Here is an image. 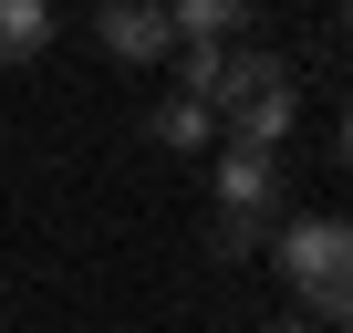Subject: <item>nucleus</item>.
<instances>
[{
    "label": "nucleus",
    "mask_w": 353,
    "mask_h": 333,
    "mask_svg": "<svg viewBox=\"0 0 353 333\" xmlns=\"http://www.w3.org/2000/svg\"><path fill=\"white\" fill-rule=\"evenodd\" d=\"M94 42H104L114 63H166V53H176L166 11H135V0H104V11H94Z\"/></svg>",
    "instance_id": "7ed1b4c3"
},
{
    "label": "nucleus",
    "mask_w": 353,
    "mask_h": 333,
    "mask_svg": "<svg viewBox=\"0 0 353 333\" xmlns=\"http://www.w3.org/2000/svg\"><path fill=\"white\" fill-rule=\"evenodd\" d=\"M281 333H301V323H281Z\"/></svg>",
    "instance_id": "1a4fd4ad"
},
{
    "label": "nucleus",
    "mask_w": 353,
    "mask_h": 333,
    "mask_svg": "<svg viewBox=\"0 0 353 333\" xmlns=\"http://www.w3.org/2000/svg\"><path fill=\"white\" fill-rule=\"evenodd\" d=\"M343 166H353V115H343Z\"/></svg>",
    "instance_id": "6e6552de"
},
{
    "label": "nucleus",
    "mask_w": 353,
    "mask_h": 333,
    "mask_svg": "<svg viewBox=\"0 0 353 333\" xmlns=\"http://www.w3.org/2000/svg\"><path fill=\"white\" fill-rule=\"evenodd\" d=\"M52 53V11L42 0H0V63H42Z\"/></svg>",
    "instance_id": "39448f33"
},
{
    "label": "nucleus",
    "mask_w": 353,
    "mask_h": 333,
    "mask_svg": "<svg viewBox=\"0 0 353 333\" xmlns=\"http://www.w3.org/2000/svg\"><path fill=\"white\" fill-rule=\"evenodd\" d=\"M270 260H281V281H291L312 312L353 323V219H291V229L270 240Z\"/></svg>",
    "instance_id": "f257e3e1"
},
{
    "label": "nucleus",
    "mask_w": 353,
    "mask_h": 333,
    "mask_svg": "<svg viewBox=\"0 0 353 333\" xmlns=\"http://www.w3.org/2000/svg\"><path fill=\"white\" fill-rule=\"evenodd\" d=\"M219 209H229V219H270V209H281V156L219 146Z\"/></svg>",
    "instance_id": "f03ea898"
},
{
    "label": "nucleus",
    "mask_w": 353,
    "mask_h": 333,
    "mask_svg": "<svg viewBox=\"0 0 353 333\" xmlns=\"http://www.w3.org/2000/svg\"><path fill=\"white\" fill-rule=\"evenodd\" d=\"M145 125H156V146H176V156H198V146H219V115H198L188 94H166V104H156Z\"/></svg>",
    "instance_id": "423d86ee"
},
{
    "label": "nucleus",
    "mask_w": 353,
    "mask_h": 333,
    "mask_svg": "<svg viewBox=\"0 0 353 333\" xmlns=\"http://www.w3.org/2000/svg\"><path fill=\"white\" fill-rule=\"evenodd\" d=\"M166 32L188 42V53H229L250 32V0H188V11H166Z\"/></svg>",
    "instance_id": "20e7f679"
},
{
    "label": "nucleus",
    "mask_w": 353,
    "mask_h": 333,
    "mask_svg": "<svg viewBox=\"0 0 353 333\" xmlns=\"http://www.w3.org/2000/svg\"><path fill=\"white\" fill-rule=\"evenodd\" d=\"M208 240H219V260H250V250H270L281 229H270V219H229V209H219V229H208Z\"/></svg>",
    "instance_id": "0eeeda50"
}]
</instances>
